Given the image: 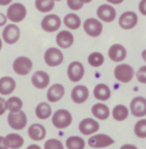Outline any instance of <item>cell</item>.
Masks as SVG:
<instances>
[{
    "mask_svg": "<svg viewBox=\"0 0 146 149\" xmlns=\"http://www.w3.org/2000/svg\"><path fill=\"white\" fill-rule=\"evenodd\" d=\"M51 122L57 129H65L71 125L72 115L66 109H59L53 113Z\"/></svg>",
    "mask_w": 146,
    "mask_h": 149,
    "instance_id": "cell-1",
    "label": "cell"
},
{
    "mask_svg": "<svg viewBox=\"0 0 146 149\" xmlns=\"http://www.w3.org/2000/svg\"><path fill=\"white\" fill-rule=\"evenodd\" d=\"M113 74L115 79L122 83L130 82L135 75L134 69L126 63H122L114 68Z\"/></svg>",
    "mask_w": 146,
    "mask_h": 149,
    "instance_id": "cell-2",
    "label": "cell"
},
{
    "mask_svg": "<svg viewBox=\"0 0 146 149\" xmlns=\"http://www.w3.org/2000/svg\"><path fill=\"white\" fill-rule=\"evenodd\" d=\"M27 8L21 3H13L11 4L7 10V17L8 19L13 23H19L23 21L27 17Z\"/></svg>",
    "mask_w": 146,
    "mask_h": 149,
    "instance_id": "cell-3",
    "label": "cell"
},
{
    "mask_svg": "<svg viewBox=\"0 0 146 149\" xmlns=\"http://www.w3.org/2000/svg\"><path fill=\"white\" fill-rule=\"evenodd\" d=\"M12 68L15 73L20 76H26L31 72L33 69V61L26 56L17 57L13 61Z\"/></svg>",
    "mask_w": 146,
    "mask_h": 149,
    "instance_id": "cell-4",
    "label": "cell"
},
{
    "mask_svg": "<svg viewBox=\"0 0 146 149\" xmlns=\"http://www.w3.org/2000/svg\"><path fill=\"white\" fill-rule=\"evenodd\" d=\"M44 61L48 67H58L64 61V55L62 51L57 48H48L44 53Z\"/></svg>",
    "mask_w": 146,
    "mask_h": 149,
    "instance_id": "cell-5",
    "label": "cell"
},
{
    "mask_svg": "<svg viewBox=\"0 0 146 149\" xmlns=\"http://www.w3.org/2000/svg\"><path fill=\"white\" fill-rule=\"evenodd\" d=\"M8 123L14 130H23L28 124L27 114L22 110L17 113H9L8 115Z\"/></svg>",
    "mask_w": 146,
    "mask_h": 149,
    "instance_id": "cell-6",
    "label": "cell"
},
{
    "mask_svg": "<svg viewBox=\"0 0 146 149\" xmlns=\"http://www.w3.org/2000/svg\"><path fill=\"white\" fill-rule=\"evenodd\" d=\"M83 29L85 33L91 38H98L102 33L103 25L99 19L90 17L87 18L83 23Z\"/></svg>",
    "mask_w": 146,
    "mask_h": 149,
    "instance_id": "cell-7",
    "label": "cell"
},
{
    "mask_svg": "<svg viewBox=\"0 0 146 149\" xmlns=\"http://www.w3.org/2000/svg\"><path fill=\"white\" fill-rule=\"evenodd\" d=\"M85 74V68L81 62L75 61L69 63L67 70V75L71 82H79L82 80Z\"/></svg>",
    "mask_w": 146,
    "mask_h": 149,
    "instance_id": "cell-8",
    "label": "cell"
},
{
    "mask_svg": "<svg viewBox=\"0 0 146 149\" xmlns=\"http://www.w3.org/2000/svg\"><path fill=\"white\" fill-rule=\"evenodd\" d=\"M40 26L44 31L52 33L60 29L61 26V19L56 14H48L42 18Z\"/></svg>",
    "mask_w": 146,
    "mask_h": 149,
    "instance_id": "cell-9",
    "label": "cell"
},
{
    "mask_svg": "<svg viewBox=\"0 0 146 149\" xmlns=\"http://www.w3.org/2000/svg\"><path fill=\"white\" fill-rule=\"evenodd\" d=\"M3 40L9 45L17 43L20 38V29L16 24H8L5 26L2 32Z\"/></svg>",
    "mask_w": 146,
    "mask_h": 149,
    "instance_id": "cell-10",
    "label": "cell"
},
{
    "mask_svg": "<svg viewBox=\"0 0 146 149\" xmlns=\"http://www.w3.org/2000/svg\"><path fill=\"white\" fill-rule=\"evenodd\" d=\"M114 141L110 135L105 134H97L91 136L88 140V145L92 148H105L114 144Z\"/></svg>",
    "mask_w": 146,
    "mask_h": 149,
    "instance_id": "cell-11",
    "label": "cell"
},
{
    "mask_svg": "<svg viewBox=\"0 0 146 149\" xmlns=\"http://www.w3.org/2000/svg\"><path fill=\"white\" fill-rule=\"evenodd\" d=\"M97 17L101 21L106 23H111L115 20L117 13L115 8L109 4H102L97 8L96 11Z\"/></svg>",
    "mask_w": 146,
    "mask_h": 149,
    "instance_id": "cell-12",
    "label": "cell"
},
{
    "mask_svg": "<svg viewBox=\"0 0 146 149\" xmlns=\"http://www.w3.org/2000/svg\"><path fill=\"white\" fill-rule=\"evenodd\" d=\"M130 111L135 117H143L146 115V98L142 96L134 97L130 103Z\"/></svg>",
    "mask_w": 146,
    "mask_h": 149,
    "instance_id": "cell-13",
    "label": "cell"
},
{
    "mask_svg": "<svg viewBox=\"0 0 146 149\" xmlns=\"http://www.w3.org/2000/svg\"><path fill=\"white\" fill-rule=\"evenodd\" d=\"M138 24V16L133 11H126L120 15L119 18V25L122 29H131Z\"/></svg>",
    "mask_w": 146,
    "mask_h": 149,
    "instance_id": "cell-14",
    "label": "cell"
},
{
    "mask_svg": "<svg viewBox=\"0 0 146 149\" xmlns=\"http://www.w3.org/2000/svg\"><path fill=\"white\" fill-rule=\"evenodd\" d=\"M90 96V92H89L88 87H86L85 85H76L71 93V97L73 102L77 103V104H82L84 103L88 98Z\"/></svg>",
    "mask_w": 146,
    "mask_h": 149,
    "instance_id": "cell-15",
    "label": "cell"
},
{
    "mask_svg": "<svg viewBox=\"0 0 146 149\" xmlns=\"http://www.w3.org/2000/svg\"><path fill=\"white\" fill-rule=\"evenodd\" d=\"M31 82L33 86L39 90L46 89L50 82V77L48 72L44 70H37L31 77Z\"/></svg>",
    "mask_w": 146,
    "mask_h": 149,
    "instance_id": "cell-16",
    "label": "cell"
},
{
    "mask_svg": "<svg viewBox=\"0 0 146 149\" xmlns=\"http://www.w3.org/2000/svg\"><path fill=\"white\" fill-rule=\"evenodd\" d=\"M100 124L92 118H85L80 121L79 125L80 132L84 135H91L99 131Z\"/></svg>",
    "mask_w": 146,
    "mask_h": 149,
    "instance_id": "cell-17",
    "label": "cell"
},
{
    "mask_svg": "<svg viewBox=\"0 0 146 149\" xmlns=\"http://www.w3.org/2000/svg\"><path fill=\"white\" fill-rule=\"evenodd\" d=\"M109 58L114 62H120L126 59L127 50L122 44H113L108 50Z\"/></svg>",
    "mask_w": 146,
    "mask_h": 149,
    "instance_id": "cell-18",
    "label": "cell"
},
{
    "mask_svg": "<svg viewBox=\"0 0 146 149\" xmlns=\"http://www.w3.org/2000/svg\"><path fill=\"white\" fill-rule=\"evenodd\" d=\"M65 95V88L60 83H54L47 92V99L49 102H57L60 101Z\"/></svg>",
    "mask_w": 146,
    "mask_h": 149,
    "instance_id": "cell-19",
    "label": "cell"
},
{
    "mask_svg": "<svg viewBox=\"0 0 146 149\" xmlns=\"http://www.w3.org/2000/svg\"><path fill=\"white\" fill-rule=\"evenodd\" d=\"M57 45L61 49L71 48L74 43V36L71 31L62 30L60 31L56 37Z\"/></svg>",
    "mask_w": 146,
    "mask_h": 149,
    "instance_id": "cell-20",
    "label": "cell"
},
{
    "mask_svg": "<svg viewBox=\"0 0 146 149\" xmlns=\"http://www.w3.org/2000/svg\"><path fill=\"white\" fill-rule=\"evenodd\" d=\"M28 134L33 141H42L47 135V130L44 125L40 124H33L28 129Z\"/></svg>",
    "mask_w": 146,
    "mask_h": 149,
    "instance_id": "cell-21",
    "label": "cell"
},
{
    "mask_svg": "<svg viewBox=\"0 0 146 149\" xmlns=\"http://www.w3.org/2000/svg\"><path fill=\"white\" fill-rule=\"evenodd\" d=\"M16 81L10 76H4L0 78V94L9 95L16 90Z\"/></svg>",
    "mask_w": 146,
    "mask_h": 149,
    "instance_id": "cell-22",
    "label": "cell"
},
{
    "mask_svg": "<svg viewBox=\"0 0 146 149\" xmlns=\"http://www.w3.org/2000/svg\"><path fill=\"white\" fill-rule=\"evenodd\" d=\"M93 95L95 99L101 102L108 101L111 96V91L110 87L105 83H99L94 87Z\"/></svg>",
    "mask_w": 146,
    "mask_h": 149,
    "instance_id": "cell-23",
    "label": "cell"
},
{
    "mask_svg": "<svg viewBox=\"0 0 146 149\" xmlns=\"http://www.w3.org/2000/svg\"><path fill=\"white\" fill-rule=\"evenodd\" d=\"M91 113L95 118L99 120H106L110 116V108L104 103L98 102L91 107Z\"/></svg>",
    "mask_w": 146,
    "mask_h": 149,
    "instance_id": "cell-24",
    "label": "cell"
},
{
    "mask_svg": "<svg viewBox=\"0 0 146 149\" xmlns=\"http://www.w3.org/2000/svg\"><path fill=\"white\" fill-rule=\"evenodd\" d=\"M5 142L8 149H19L23 146L25 140L20 134L11 133L5 136Z\"/></svg>",
    "mask_w": 146,
    "mask_h": 149,
    "instance_id": "cell-25",
    "label": "cell"
},
{
    "mask_svg": "<svg viewBox=\"0 0 146 149\" xmlns=\"http://www.w3.org/2000/svg\"><path fill=\"white\" fill-rule=\"evenodd\" d=\"M36 116L40 120H47L52 114V109L48 102H42L37 105L35 109Z\"/></svg>",
    "mask_w": 146,
    "mask_h": 149,
    "instance_id": "cell-26",
    "label": "cell"
},
{
    "mask_svg": "<svg viewBox=\"0 0 146 149\" xmlns=\"http://www.w3.org/2000/svg\"><path fill=\"white\" fill-rule=\"evenodd\" d=\"M63 23H64V25L68 29L71 30H76L81 26V19L77 14L69 13V14H67L64 17Z\"/></svg>",
    "mask_w": 146,
    "mask_h": 149,
    "instance_id": "cell-27",
    "label": "cell"
},
{
    "mask_svg": "<svg viewBox=\"0 0 146 149\" xmlns=\"http://www.w3.org/2000/svg\"><path fill=\"white\" fill-rule=\"evenodd\" d=\"M130 113L129 109L123 104H117L112 110V117L118 122L124 121L128 118Z\"/></svg>",
    "mask_w": 146,
    "mask_h": 149,
    "instance_id": "cell-28",
    "label": "cell"
},
{
    "mask_svg": "<svg viewBox=\"0 0 146 149\" xmlns=\"http://www.w3.org/2000/svg\"><path fill=\"white\" fill-rule=\"evenodd\" d=\"M85 146L84 139L78 135H72L66 140V147L68 149H84Z\"/></svg>",
    "mask_w": 146,
    "mask_h": 149,
    "instance_id": "cell-29",
    "label": "cell"
},
{
    "mask_svg": "<svg viewBox=\"0 0 146 149\" xmlns=\"http://www.w3.org/2000/svg\"><path fill=\"white\" fill-rule=\"evenodd\" d=\"M7 107L10 113H17L22 110L23 102L17 96H12L7 100Z\"/></svg>",
    "mask_w": 146,
    "mask_h": 149,
    "instance_id": "cell-30",
    "label": "cell"
},
{
    "mask_svg": "<svg viewBox=\"0 0 146 149\" xmlns=\"http://www.w3.org/2000/svg\"><path fill=\"white\" fill-rule=\"evenodd\" d=\"M35 6L41 13H48L54 8L55 1L53 0H36Z\"/></svg>",
    "mask_w": 146,
    "mask_h": 149,
    "instance_id": "cell-31",
    "label": "cell"
},
{
    "mask_svg": "<svg viewBox=\"0 0 146 149\" xmlns=\"http://www.w3.org/2000/svg\"><path fill=\"white\" fill-rule=\"evenodd\" d=\"M89 64L93 68H99L104 63V56L100 52H92L88 57Z\"/></svg>",
    "mask_w": 146,
    "mask_h": 149,
    "instance_id": "cell-32",
    "label": "cell"
},
{
    "mask_svg": "<svg viewBox=\"0 0 146 149\" xmlns=\"http://www.w3.org/2000/svg\"><path fill=\"white\" fill-rule=\"evenodd\" d=\"M134 134L139 138H146V119L139 120L134 125Z\"/></svg>",
    "mask_w": 146,
    "mask_h": 149,
    "instance_id": "cell-33",
    "label": "cell"
},
{
    "mask_svg": "<svg viewBox=\"0 0 146 149\" xmlns=\"http://www.w3.org/2000/svg\"><path fill=\"white\" fill-rule=\"evenodd\" d=\"M44 149H64V146H63L62 142L59 139L51 138L45 142Z\"/></svg>",
    "mask_w": 146,
    "mask_h": 149,
    "instance_id": "cell-34",
    "label": "cell"
},
{
    "mask_svg": "<svg viewBox=\"0 0 146 149\" xmlns=\"http://www.w3.org/2000/svg\"><path fill=\"white\" fill-rule=\"evenodd\" d=\"M135 75L137 78V81L139 82L146 84V65L139 68V70H137Z\"/></svg>",
    "mask_w": 146,
    "mask_h": 149,
    "instance_id": "cell-35",
    "label": "cell"
},
{
    "mask_svg": "<svg viewBox=\"0 0 146 149\" xmlns=\"http://www.w3.org/2000/svg\"><path fill=\"white\" fill-rule=\"evenodd\" d=\"M67 5L69 9L74 11H78L83 6V4L80 3L79 0H67Z\"/></svg>",
    "mask_w": 146,
    "mask_h": 149,
    "instance_id": "cell-36",
    "label": "cell"
},
{
    "mask_svg": "<svg viewBox=\"0 0 146 149\" xmlns=\"http://www.w3.org/2000/svg\"><path fill=\"white\" fill-rule=\"evenodd\" d=\"M7 110H8L7 101H6L4 98H2V97H0V116L3 115Z\"/></svg>",
    "mask_w": 146,
    "mask_h": 149,
    "instance_id": "cell-37",
    "label": "cell"
},
{
    "mask_svg": "<svg viewBox=\"0 0 146 149\" xmlns=\"http://www.w3.org/2000/svg\"><path fill=\"white\" fill-rule=\"evenodd\" d=\"M138 8H139L140 13H141L143 16L146 17V0H142V1L139 3Z\"/></svg>",
    "mask_w": 146,
    "mask_h": 149,
    "instance_id": "cell-38",
    "label": "cell"
},
{
    "mask_svg": "<svg viewBox=\"0 0 146 149\" xmlns=\"http://www.w3.org/2000/svg\"><path fill=\"white\" fill-rule=\"evenodd\" d=\"M7 21H8V17L5 14L0 12V27H3L6 24H7Z\"/></svg>",
    "mask_w": 146,
    "mask_h": 149,
    "instance_id": "cell-39",
    "label": "cell"
},
{
    "mask_svg": "<svg viewBox=\"0 0 146 149\" xmlns=\"http://www.w3.org/2000/svg\"><path fill=\"white\" fill-rule=\"evenodd\" d=\"M0 149H8V146L6 145L5 142V137L0 135Z\"/></svg>",
    "mask_w": 146,
    "mask_h": 149,
    "instance_id": "cell-40",
    "label": "cell"
},
{
    "mask_svg": "<svg viewBox=\"0 0 146 149\" xmlns=\"http://www.w3.org/2000/svg\"><path fill=\"white\" fill-rule=\"evenodd\" d=\"M120 149H138L136 146L134 145H131V144H126V145H123L120 146Z\"/></svg>",
    "mask_w": 146,
    "mask_h": 149,
    "instance_id": "cell-41",
    "label": "cell"
},
{
    "mask_svg": "<svg viewBox=\"0 0 146 149\" xmlns=\"http://www.w3.org/2000/svg\"><path fill=\"white\" fill-rule=\"evenodd\" d=\"M107 2H109L110 4H113V5H120L122 4L124 0H106Z\"/></svg>",
    "mask_w": 146,
    "mask_h": 149,
    "instance_id": "cell-42",
    "label": "cell"
},
{
    "mask_svg": "<svg viewBox=\"0 0 146 149\" xmlns=\"http://www.w3.org/2000/svg\"><path fill=\"white\" fill-rule=\"evenodd\" d=\"M13 0H0V6H8L12 3Z\"/></svg>",
    "mask_w": 146,
    "mask_h": 149,
    "instance_id": "cell-43",
    "label": "cell"
},
{
    "mask_svg": "<svg viewBox=\"0 0 146 149\" xmlns=\"http://www.w3.org/2000/svg\"><path fill=\"white\" fill-rule=\"evenodd\" d=\"M27 149H42L39 146H37V145H35V144H32V145H29Z\"/></svg>",
    "mask_w": 146,
    "mask_h": 149,
    "instance_id": "cell-44",
    "label": "cell"
},
{
    "mask_svg": "<svg viewBox=\"0 0 146 149\" xmlns=\"http://www.w3.org/2000/svg\"><path fill=\"white\" fill-rule=\"evenodd\" d=\"M142 58H143V60L146 62V49H144L142 52Z\"/></svg>",
    "mask_w": 146,
    "mask_h": 149,
    "instance_id": "cell-45",
    "label": "cell"
},
{
    "mask_svg": "<svg viewBox=\"0 0 146 149\" xmlns=\"http://www.w3.org/2000/svg\"><path fill=\"white\" fill-rule=\"evenodd\" d=\"M79 1L80 2V3H82V4H88V3H91L92 0H79Z\"/></svg>",
    "mask_w": 146,
    "mask_h": 149,
    "instance_id": "cell-46",
    "label": "cell"
},
{
    "mask_svg": "<svg viewBox=\"0 0 146 149\" xmlns=\"http://www.w3.org/2000/svg\"><path fill=\"white\" fill-rule=\"evenodd\" d=\"M2 47H3V42H2V40L0 38V50L2 49Z\"/></svg>",
    "mask_w": 146,
    "mask_h": 149,
    "instance_id": "cell-47",
    "label": "cell"
},
{
    "mask_svg": "<svg viewBox=\"0 0 146 149\" xmlns=\"http://www.w3.org/2000/svg\"><path fill=\"white\" fill-rule=\"evenodd\" d=\"M53 1H55V2H59V1H61V0H53Z\"/></svg>",
    "mask_w": 146,
    "mask_h": 149,
    "instance_id": "cell-48",
    "label": "cell"
}]
</instances>
